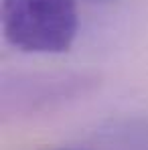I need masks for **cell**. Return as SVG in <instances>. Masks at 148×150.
<instances>
[{"label": "cell", "instance_id": "obj_2", "mask_svg": "<svg viewBox=\"0 0 148 150\" xmlns=\"http://www.w3.org/2000/svg\"><path fill=\"white\" fill-rule=\"evenodd\" d=\"M63 150H79V148H63Z\"/></svg>", "mask_w": 148, "mask_h": 150}, {"label": "cell", "instance_id": "obj_1", "mask_svg": "<svg viewBox=\"0 0 148 150\" xmlns=\"http://www.w3.org/2000/svg\"><path fill=\"white\" fill-rule=\"evenodd\" d=\"M0 16L6 43L23 53H67L79 30L75 0H2Z\"/></svg>", "mask_w": 148, "mask_h": 150}]
</instances>
